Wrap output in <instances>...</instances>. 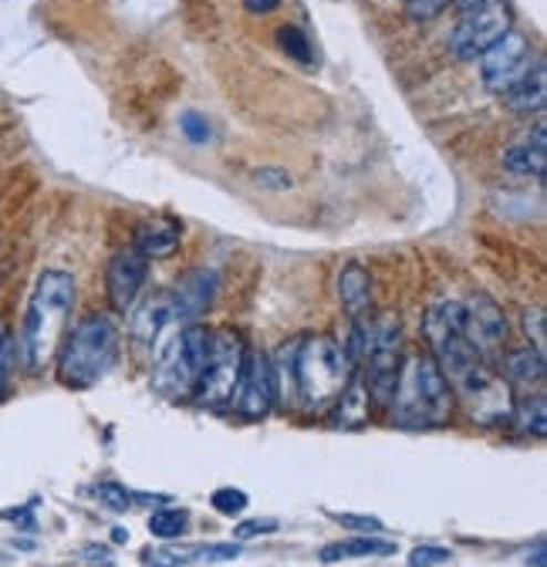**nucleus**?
Returning <instances> with one entry per match:
<instances>
[{"instance_id": "obj_28", "label": "nucleus", "mask_w": 547, "mask_h": 567, "mask_svg": "<svg viewBox=\"0 0 547 567\" xmlns=\"http://www.w3.org/2000/svg\"><path fill=\"white\" fill-rule=\"evenodd\" d=\"M450 4L456 8V0H405V14L413 18V21H433V18H440Z\"/></svg>"}, {"instance_id": "obj_31", "label": "nucleus", "mask_w": 547, "mask_h": 567, "mask_svg": "<svg viewBox=\"0 0 547 567\" xmlns=\"http://www.w3.org/2000/svg\"><path fill=\"white\" fill-rule=\"evenodd\" d=\"M334 524H345L359 534H379L382 530V520L379 517H365V514H328Z\"/></svg>"}, {"instance_id": "obj_19", "label": "nucleus", "mask_w": 547, "mask_h": 567, "mask_svg": "<svg viewBox=\"0 0 547 567\" xmlns=\"http://www.w3.org/2000/svg\"><path fill=\"white\" fill-rule=\"evenodd\" d=\"M369 409H372V399H369V389L362 382V372L355 369V375L349 379L345 392H341L338 402L331 405L334 425H338V430H359V425L369 422Z\"/></svg>"}, {"instance_id": "obj_4", "label": "nucleus", "mask_w": 547, "mask_h": 567, "mask_svg": "<svg viewBox=\"0 0 547 567\" xmlns=\"http://www.w3.org/2000/svg\"><path fill=\"white\" fill-rule=\"evenodd\" d=\"M118 359V324L109 315H85L58 344V382L72 392L99 385Z\"/></svg>"}, {"instance_id": "obj_12", "label": "nucleus", "mask_w": 547, "mask_h": 567, "mask_svg": "<svg viewBox=\"0 0 547 567\" xmlns=\"http://www.w3.org/2000/svg\"><path fill=\"white\" fill-rule=\"evenodd\" d=\"M146 274H149V260L135 250V247H122L112 260H109V301L115 311H132L135 298L146 288Z\"/></svg>"}, {"instance_id": "obj_16", "label": "nucleus", "mask_w": 547, "mask_h": 567, "mask_svg": "<svg viewBox=\"0 0 547 567\" xmlns=\"http://www.w3.org/2000/svg\"><path fill=\"white\" fill-rule=\"evenodd\" d=\"M338 298L349 311V321L372 318V274L362 264H345L338 274Z\"/></svg>"}, {"instance_id": "obj_7", "label": "nucleus", "mask_w": 547, "mask_h": 567, "mask_svg": "<svg viewBox=\"0 0 547 567\" xmlns=\"http://www.w3.org/2000/svg\"><path fill=\"white\" fill-rule=\"evenodd\" d=\"M399 365H402V328H399V321L395 318L372 321L369 348H365V359H362L359 372H362V382L369 389V399L379 409H389V402H392Z\"/></svg>"}, {"instance_id": "obj_33", "label": "nucleus", "mask_w": 547, "mask_h": 567, "mask_svg": "<svg viewBox=\"0 0 547 567\" xmlns=\"http://www.w3.org/2000/svg\"><path fill=\"white\" fill-rule=\"evenodd\" d=\"M99 493L105 496V504L109 507H115V511H125V507H132V493H125L122 486H115V483H105V486H99Z\"/></svg>"}, {"instance_id": "obj_10", "label": "nucleus", "mask_w": 547, "mask_h": 567, "mask_svg": "<svg viewBox=\"0 0 547 567\" xmlns=\"http://www.w3.org/2000/svg\"><path fill=\"white\" fill-rule=\"evenodd\" d=\"M278 405V379H274V362L267 351H247V365L237 382L230 409L240 419L260 422L270 415V409Z\"/></svg>"}, {"instance_id": "obj_27", "label": "nucleus", "mask_w": 547, "mask_h": 567, "mask_svg": "<svg viewBox=\"0 0 547 567\" xmlns=\"http://www.w3.org/2000/svg\"><path fill=\"white\" fill-rule=\"evenodd\" d=\"M524 331L530 338L527 344L544 354V338H547V315H544V308H527L524 311Z\"/></svg>"}, {"instance_id": "obj_11", "label": "nucleus", "mask_w": 547, "mask_h": 567, "mask_svg": "<svg viewBox=\"0 0 547 567\" xmlns=\"http://www.w3.org/2000/svg\"><path fill=\"white\" fill-rule=\"evenodd\" d=\"M530 71V41L517 31H507L494 48L481 54V79L494 95L514 89Z\"/></svg>"}, {"instance_id": "obj_32", "label": "nucleus", "mask_w": 547, "mask_h": 567, "mask_svg": "<svg viewBox=\"0 0 547 567\" xmlns=\"http://www.w3.org/2000/svg\"><path fill=\"white\" fill-rule=\"evenodd\" d=\"M254 179H257L260 186H270V189H288V186H291V173H288V169H274V166L257 169Z\"/></svg>"}, {"instance_id": "obj_26", "label": "nucleus", "mask_w": 547, "mask_h": 567, "mask_svg": "<svg viewBox=\"0 0 547 567\" xmlns=\"http://www.w3.org/2000/svg\"><path fill=\"white\" fill-rule=\"evenodd\" d=\"M247 493L244 489H234V486H220L217 493H214V507L220 511V514H227V517H237V514H244L247 511Z\"/></svg>"}, {"instance_id": "obj_15", "label": "nucleus", "mask_w": 547, "mask_h": 567, "mask_svg": "<svg viewBox=\"0 0 547 567\" xmlns=\"http://www.w3.org/2000/svg\"><path fill=\"white\" fill-rule=\"evenodd\" d=\"M169 324H176V321H173L169 291H156L153 298H146L140 308L132 311V321H128L132 338L140 341V344H149V348L156 344V338H159Z\"/></svg>"}, {"instance_id": "obj_13", "label": "nucleus", "mask_w": 547, "mask_h": 567, "mask_svg": "<svg viewBox=\"0 0 547 567\" xmlns=\"http://www.w3.org/2000/svg\"><path fill=\"white\" fill-rule=\"evenodd\" d=\"M217 274L207 270V267H193L186 270L169 291V301H173V321L176 324H189L196 321L203 311H207L217 298Z\"/></svg>"}, {"instance_id": "obj_6", "label": "nucleus", "mask_w": 547, "mask_h": 567, "mask_svg": "<svg viewBox=\"0 0 547 567\" xmlns=\"http://www.w3.org/2000/svg\"><path fill=\"white\" fill-rule=\"evenodd\" d=\"M244 365H247V344H244L240 331L217 328L207 369H203V375H199V382L193 389L196 402L210 405V409H230L237 382L244 375Z\"/></svg>"}, {"instance_id": "obj_20", "label": "nucleus", "mask_w": 547, "mask_h": 567, "mask_svg": "<svg viewBox=\"0 0 547 567\" xmlns=\"http://www.w3.org/2000/svg\"><path fill=\"white\" fill-rule=\"evenodd\" d=\"M183 240V227L176 220H149L143 224L140 230H135V250H140L146 260H159V257H169L176 254Z\"/></svg>"}, {"instance_id": "obj_22", "label": "nucleus", "mask_w": 547, "mask_h": 567, "mask_svg": "<svg viewBox=\"0 0 547 567\" xmlns=\"http://www.w3.org/2000/svg\"><path fill=\"white\" fill-rule=\"evenodd\" d=\"M385 554H395V544L392 540H379V537H355V540H338V544H328L321 550V560L331 564V560H352V557H385Z\"/></svg>"}, {"instance_id": "obj_35", "label": "nucleus", "mask_w": 547, "mask_h": 567, "mask_svg": "<svg viewBox=\"0 0 547 567\" xmlns=\"http://www.w3.org/2000/svg\"><path fill=\"white\" fill-rule=\"evenodd\" d=\"M281 0H244V8L250 14H270V11H278Z\"/></svg>"}, {"instance_id": "obj_36", "label": "nucleus", "mask_w": 547, "mask_h": 567, "mask_svg": "<svg viewBox=\"0 0 547 567\" xmlns=\"http://www.w3.org/2000/svg\"><path fill=\"white\" fill-rule=\"evenodd\" d=\"M156 567H176V560H156Z\"/></svg>"}, {"instance_id": "obj_17", "label": "nucleus", "mask_w": 547, "mask_h": 567, "mask_svg": "<svg viewBox=\"0 0 547 567\" xmlns=\"http://www.w3.org/2000/svg\"><path fill=\"white\" fill-rule=\"evenodd\" d=\"M497 365H500V379L514 389H530V385H540L544 382V354L537 351V348H530V344H524V348H507L500 359H497Z\"/></svg>"}, {"instance_id": "obj_14", "label": "nucleus", "mask_w": 547, "mask_h": 567, "mask_svg": "<svg viewBox=\"0 0 547 567\" xmlns=\"http://www.w3.org/2000/svg\"><path fill=\"white\" fill-rule=\"evenodd\" d=\"M504 166L514 176H534V179L544 176V166H547V125L544 122H534V128H527L514 142L504 153Z\"/></svg>"}, {"instance_id": "obj_21", "label": "nucleus", "mask_w": 547, "mask_h": 567, "mask_svg": "<svg viewBox=\"0 0 547 567\" xmlns=\"http://www.w3.org/2000/svg\"><path fill=\"white\" fill-rule=\"evenodd\" d=\"M510 419L517 422V430H520L524 436L544 440V433H547V395L537 389L534 395L514 399V412H510Z\"/></svg>"}, {"instance_id": "obj_24", "label": "nucleus", "mask_w": 547, "mask_h": 567, "mask_svg": "<svg viewBox=\"0 0 547 567\" xmlns=\"http://www.w3.org/2000/svg\"><path fill=\"white\" fill-rule=\"evenodd\" d=\"M278 44H281V51H285V54H291L298 64H314L311 41H308V34H305L301 28H295V24L281 28V31H278Z\"/></svg>"}, {"instance_id": "obj_30", "label": "nucleus", "mask_w": 547, "mask_h": 567, "mask_svg": "<svg viewBox=\"0 0 547 567\" xmlns=\"http://www.w3.org/2000/svg\"><path fill=\"white\" fill-rule=\"evenodd\" d=\"M450 560V550L446 547H436V544H426V547H416L409 554V567H440Z\"/></svg>"}, {"instance_id": "obj_23", "label": "nucleus", "mask_w": 547, "mask_h": 567, "mask_svg": "<svg viewBox=\"0 0 547 567\" xmlns=\"http://www.w3.org/2000/svg\"><path fill=\"white\" fill-rule=\"evenodd\" d=\"M186 524H189V514H186V511H179V507H166V511H156V514L149 517V530H153V537H163V540L179 537V534L186 530Z\"/></svg>"}, {"instance_id": "obj_2", "label": "nucleus", "mask_w": 547, "mask_h": 567, "mask_svg": "<svg viewBox=\"0 0 547 567\" xmlns=\"http://www.w3.org/2000/svg\"><path fill=\"white\" fill-rule=\"evenodd\" d=\"M75 311V277L68 270H44L28 301L24 328L18 334V362L28 372H41L64 338V324Z\"/></svg>"}, {"instance_id": "obj_34", "label": "nucleus", "mask_w": 547, "mask_h": 567, "mask_svg": "<svg viewBox=\"0 0 547 567\" xmlns=\"http://www.w3.org/2000/svg\"><path fill=\"white\" fill-rule=\"evenodd\" d=\"M274 530H278V524H274V520H247V524L237 527V537L240 540H250L257 534H274Z\"/></svg>"}, {"instance_id": "obj_25", "label": "nucleus", "mask_w": 547, "mask_h": 567, "mask_svg": "<svg viewBox=\"0 0 547 567\" xmlns=\"http://www.w3.org/2000/svg\"><path fill=\"white\" fill-rule=\"evenodd\" d=\"M14 362H18V344H14V334H11L8 321L0 318V392H4L8 382H11Z\"/></svg>"}, {"instance_id": "obj_5", "label": "nucleus", "mask_w": 547, "mask_h": 567, "mask_svg": "<svg viewBox=\"0 0 547 567\" xmlns=\"http://www.w3.org/2000/svg\"><path fill=\"white\" fill-rule=\"evenodd\" d=\"M214 331L207 324H169L153 344V389L169 399L193 395L210 359Z\"/></svg>"}, {"instance_id": "obj_1", "label": "nucleus", "mask_w": 547, "mask_h": 567, "mask_svg": "<svg viewBox=\"0 0 547 567\" xmlns=\"http://www.w3.org/2000/svg\"><path fill=\"white\" fill-rule=\"evenodd\" d=\"M270 362L278 379V402L308 415L328 412L355 375L345 344L324 334L291 338Z\"/></svg>"}, {"instance_id": "obj_18", "label": "nucleus", "mask_w": 547, "mask_h": 567, "mask_svg": "<svg viewBox=\"0 0 547 567\" xmlns=\"http://www.w3.org/2000/svg\"><path fill=\"white\" fill-rule=\"evenodd\" d=\"M500 99L517 115H537L547 102V68H544V61H534L527 75L514 89H507Z\"/></svg>"}, {"instance_id": "obj_8", "label": "nucleus", "mask_w": 547, "mask_h": 567, "mask_svg": "<svg viewBox=\"0 0 547 567\" xmlns=\"http://www.w3.org/2000/svg\"><path fill=\"white\" fill-rule=\"evenodd\" d=\"M507 31H514V14L507 0H487L460 18L450 34V51L460 61H476L487 48H494Z\"/></svg>"}, {"instance_id": "obj_3", "label": "nucleus", "mask_w": 547, "mask_h": 567, "mask_svg": "<svg viewBox=\"0 0 547 567\" xmlns=\"http://www.w3.org/2000/svg\"><path fill=\"white\" fill-rule=\"evenodd\" d=\"M456 395L443 379L433 354L413 351L402 354V365L395 375V392L389 402V415L402 430H440L453 419Z\"/></svg>"}, {"instance_id": "obj_29", "label": "nucleus", "mask_w": 547, "mask_h": 567, "mask_svg": "<svg viewBox=\"0 0 547 567\" xmlns=\"http://www.w3.org/2000/svg\"><path fill=\"white\" fill-rule=\"evenodd\" d=\"M179 128L186 132V138H189V142H196V146H203V142H210V135H214L210 122L203 118L199 112H186V115H183V122H179Z\"/></svg>"}, {"instance_id": "obj_9", "label": "nucleus", "mask_w": 547, "mask_h": 567, "mask_svg": "<svg viewBox=\"0 0 547 567\" xmlns=\"http://www.w3.org/2000/svg\"><path fill=\"white\" fill-rule=\"evenodd\" d=\"M507 315L494 298L473 295L463 305V338L487 365H497V359L507 351Z\"/></svg>"}]
</instances>
